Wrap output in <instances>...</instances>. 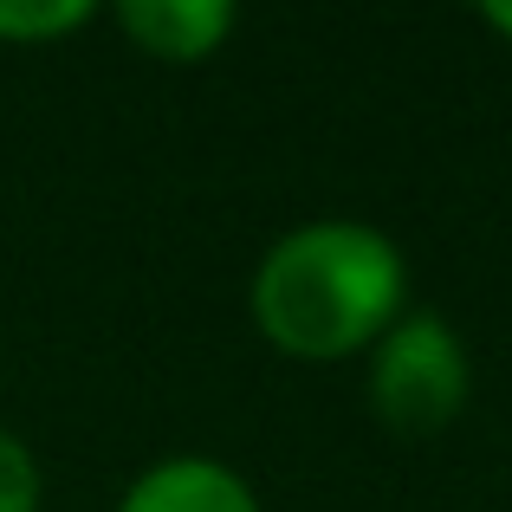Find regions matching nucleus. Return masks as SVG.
Instances as JSON below:
<instances>
[{"label":"nucleus","instance_id":"obj_5","mask_svg":"<svg viewBox=\"0 0 512 512\" xmlns=\"http://www.w3.org/2000/svg\"><path fill=\"white\" fill-rule=\"evenodd\" d=\"M98 20L91 0H0V46H59Z\"/></svg>","mask_w":512,"mask_h":512},{"label":"nucleus","instance_id":"obj_4","mask_svg":"<svg viewBox=\"0 0 512 512\" xmlns=\"http://www.w3.org/2000/svg\"><path fill=\"white\" fill-rule=\"evenodd\" d=\"M117 33L156 65H208L234 39L240 13L227 0H124L111 13Z\"/></svg>","mask_w":512,"mask_h":512},{"label":"nucleus","instance_id":"obj_2","mask_svg":"<svg viewBox=\"0 0 512 512\" xmlns=\"http://www.w3.org/2000/svg\"><path fill=\"white\" fill-rule=\"evenodd\" d=\"M363 396L370 415L402 441H428L461 422L474 396V357L467 338L428 305H409L396 325L363 350Z\"/></svg>","mask_w":512,"mask_h":512},{"label":"nucleus","instance_id":"obj_7","mask_svg":"<svg viewBox=\"0 0 512 512\" xmlns=\"http://www.w3.org/2000/svg\"><path fill=\"white\" fill-rule=\"evenodd\" d=\"M480 20H487V33H500L506 46H512V0H487V7H480Z\"/></svg>","mask_w":512,"mask_h":512},{"label":"nucleus","instance_id":"obj_1","mask_svg":"<svg viewBox=\"0 0 512 512\" xmlns=\"http://www.w3.org/2000/svg\"><path fill=\"white\" fill-rule=\"evenodd\" d=\"M409 253L357 214L299 221L253 260L247 318L292 363H350L409 312Z\"/></svg>","mask_w":512,"mask_h":512},{"label":"nucleus","instance_id":"obj_3","mask_svg":"<svg viewBox=\"0 0 512 512\" xmlns=\"http://www.w3.org/2000/svg\"><path fill=\"white\" fill-rule=\"evenodd\" d=\"M111 512H266L253 480L221 454H163L150 461Z\"/></svg>","mask_w":512,"mask_h":512},{"label":"nucleus","instance_id":"obj_6","mask_svg":"<svg viewBox=\"0 0 512 512\" xmlns=\"http://www.w3.org/2000/svg\"><path fill=\"white\" fill-rule=\"evenodd\" d=\"M39 506H46V467H39L33 441L0 422V512H39Z\"/></svg>","mask_w":512,"mask_h":512}]
</instances>
